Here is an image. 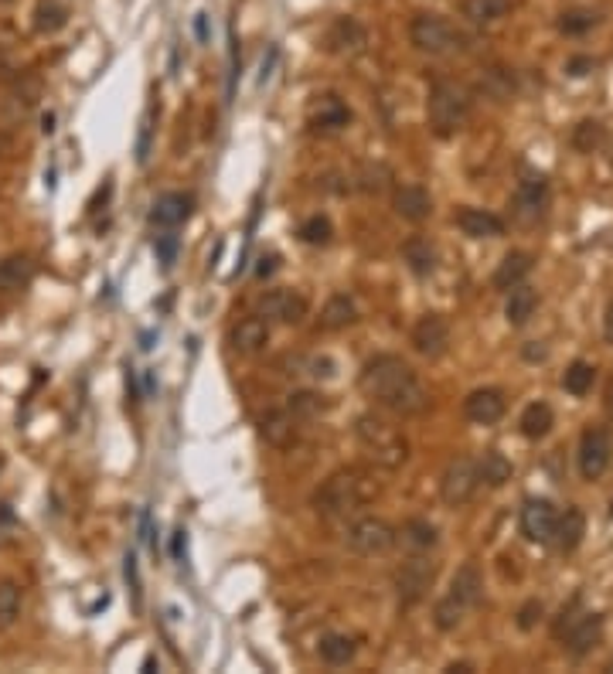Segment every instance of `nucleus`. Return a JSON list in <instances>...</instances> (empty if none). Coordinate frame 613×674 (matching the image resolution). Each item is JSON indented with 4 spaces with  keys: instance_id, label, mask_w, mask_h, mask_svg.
Instances as JSON below:
<instances>
[{
    "instance_id": "1",
    "label": "nucleus",
    "mask_w": 613,
    "mask_h": 674,
    "mask_svg": "<svg viewBox=\"0 0 613 674\" xmlns=\"http://www.w3.org/2000/svg\"><path fill=\"white\" fill-rule=\"evenodd\" d=\"M358 385H361V392L375 405H382V409H389V413L396 415H416L429 405L426 385L419 382V375L398 354H375V358H368Z\"/></svg>"
},
{
    "instance_id": "2",
    "label": "nucleus",
    "mask_w": 613,
    "mask_h": 674,
    "mask_svg": "<svg viewBox=\"0 0 613 674\" xmlns=\"http://www.w3.org/2000/svg\"><path fill=\"white\" fill-rule=\"evenodd\" d=\"M375 497H379V484L365 470L348 467V470L331 474L321 487L314 490V507L327 521H348L358 511H365Z\"/></svg>"
},
{
    "instance_id": "3",
    "label": "nucleus",
    "mask_w": 613,
    "mask_h": 674,
    "mask_svg": "<svg viewBox=\"0 0 613 674\" xmlns=\"http://www.w3.org/2000/svg\"><path fill=\"white\" fill-rule=\"evenodd\" d=\"M429 126L436 137H457L460 130L467 126L471 113H474V99H471V89L460 86L453 78H440L433 89H429Z\"/></svg>"
},
{
    "instance_id": "4",
    "label": "nucleus",
    "mask_w": 613,
    "mask_h": 674,
    "mask_svg": "<svg viewBox=\"0 0 613 674\" xmlns=\"http://www.w3.org/2000/svg\"><path fill=\"white\" fill-rule=\"evenodd\" d=\"M354 436H358V443L365 446L368 457L375 460L379 467H385V470H398L406 463V457H409L406 436L396 426H389L385 419H379V415H358Z\"/></svg>"
},
{
    "instance_id": "5",
    "label": "nucleus",
    "mask_w": 613,
    "mask_h": 674,
    "mask_svg": "<svg viewBox=\"0 0 613 674\" xmlns=\"http://www.w3.org/2000/svg\"><path fill=\"white\" fill-rule=\"evenodd\" d=\"M409 41L426 55H450L463 48V34L440 14H416L409 24Z\"/></svg>"
},
{
    "instance_id": "6",
    "label": "nucleus",
    "mask_w": 613,
    "mask_h": 674,
    "mask_svg": "<svg viewBox=\"0 0 613 674\" xmlns=\"http://www.w3.org/2000/svg\"><path fill=\"white\" fill-rule=\"evenodd\" d=\"M477 487H480V470H477L474 457H453L446 463L444 477H440V497L446 505L460 507L474 501Z\"/></svg>"
},
{
    "instance_id": "7",
    "label": "nucleus",
    "mask_w": 613,
    "mask_h": 674,
    "mask_svg": "<svg viewBox=\"0 0 613 674\" xmlns=\"http://www.w3.org/2000/svg\"><path fill=\"white\" fill-rule=\"evenodd\" d=\"M344 545L358 555H385V551L396 545V528L385 518H375V515H365L358 518L344 532Z\"/></svg>"
},
{
    "instance_id": "8",
    "label": "nucleus",
    "mask_w": 613,
    "mask_h": 674,
    "mask_svg": "<svg viewBox=\"0 0 613 674\" xmlns=\"http://www.w3.org/2000/svg\"><path fill=\"white\" fill-rule=\"evenodd\" d=\"M545 208H549V181L542 174H532L518 184L515 198H511V218L521 229H532L545 218Z\"/></svg>"
},
{
    "instance_id": "9",
    "label": "nucleus",
    "mask_w": 613,
    "mask_h": 674,
    "mask_svg": "<svg viewBox=\"0 0 613 674\" xmlns=\"http://www.w3.org/2000/svg\"><path fill=\"white\" fill-rule=\"evenodd\" d=\"M580 474L582 480H599L613 460V436L603 426H586L580 436Z\"/></svg>"
},
{
    "instance_id": "10",
    "label": "nucleus",
    "mask_w": 613,
    "mask_h": 674,
    "mask_svg": "<svg viewBox=\"0 0 613 674\" xmlns=\"http://www.w3.org/2000/svg\"><path fill=\"white\" fill-rule=\"evenodd\" d=\"M433 579H436V562H429V559H423V555L409 559V562L396 572L398 603H402V606H416V603L429 593Z\"/></svg>"
},
{
    "instance_id": "11",
    "label": "nucleus",
    "mask_w": 613,
    "mask_h": 674,
    "mask_svg": "<svg viewBox=\"0 0 613 674\" xmlns=\"http://www.w3.org/2000/svg\"><path fill=\"white\" fill-rule=\"evenodd\" d=\"M409 341H413L416 354L436 361V358H444V354L450 351V321H446L444 314H423V317L416 321Z\"/></svg>"
},
{
    "instance_id": "12",
    "label": "nucleus",
    "mask_w": 613,
    "mask_h": 674,
    "mask_svg": "<svg viewBox=\"0 0 613 674\" xmlns=\"http://www.w3.org/2000/svg\"><path fill=\"white\" fill-rule=\"evenodd\" d=\"M260 314H262V321L297 327V323L306 317V296L297 290H270L260 300Z\"/></svg>"
},
{
    "instance_id": "13",
    "label": "nucleus",
    "mask_w": 613,
    "mask_h": 674,
    "mask_svg": "<svg viewBox=\"0 0 613 674\" xmlns=\"http://www.w3.org/2000/svg\"><path fill=\"white\" fill-rule=\"evenodd\" d=\"M368 48V31L358 17H337L327 31V51H334L341 59H354Z\"/></svg>"
},
{
    "instance_id": "14",
    "label": "nucleus",
    "mask_w": 613,
    "mask_h": 674,
    "mask_svg": "<svg viewBox=\"0 0 613 674\" xmlns=\"http://www.w3.org/2000/svg\"><path fill=\"white\" fill-rule=\"evenodd\" d=\"M508 402H505V392L501 388H474L471 396L463 398V415L477 423V426H490L505 415Z\"/></svg>"
},
{
    "instance_id": "15",
    "label": "nucleus",
    "mask_w": 613,
    "mask_h": 674,
    "mask_svg": "<svg viewBox=\"0 0 613 674\" xmlns=\"http://www.w3.org/2000/svg\"><path fill=\"white\" fill-rule=\"evenodd\" d=\"M555 507L545 501V497H532V501H525V507H521V532L532 538V542H538V545H545V542H552V532H555Z\"/></svg>"
},
{
    "instance_id": "16",
    "label": "nucleus",
    "mask_w": 613,
    "mask_h": 674,
    "mask_svg": "<svg viewBox=\"0 0 613 674\" xmlns=\"http://www.w3.org/2000/svg\"><path fill=\"white\" fill-rule=\"evenodd\" d=\"M191 212H195V198L191 195L168 191V195H160V198L153 201L151 225H157V229H178V225H184L191 218Z\"/></svg>"
},
{
    "instance_id": "17",
    "label": "nucleus",
    "mask_w": 613,
    "mask_h": 674,
    "mask_svg": "<svg viewBox=\"0 0 613 674\" xmlns=\"http://www.w3.org/2000/svg\"><path fill=\"white\" fill-rule=\"evenodd\" d=\"M392 205H396L398 218H402V222H413V225L426 222L429 214H433V198H429L426 187H419V184H402V187H396Z\"/></svg>"
},
{
    "instance_id": "18",
    "label": "nucleus",
    "mask_w": 613,
    "mask_h": 674,
    "mask_svg": "<svg viewBox=\"0 0 613 674\" xmlns=\"http://www.w3.org/2000/svg\"><path fill=\"white\" fill-rule=\"evenodd\" d=\"M599 637H603V620H599L597 613H586V616H580L566 630V651L572 658H586L599 643Z\"/></svg>"
},
{
    "instance_id": "19",
    "label": "nucleus",
    "mask_w": 613,
    "mask_h": 674,
    "mask_svg": "<svg viewBox=\"0 0 613 674\" xmlns=\"http://www.w3.org/2000/svg\"><path fill=\"white\" fill-rule=\"evenodd\" d=\"M453 222H457L460 232L471 235V239H498V235L505 232V222L494 212H484V208H460V212L453 214Z\"/></svg>"
},
{
    "instance_id": "20",
    "label": "nucleus",
    "mask_w": 613,
    "mask_h": 674,
    "mask_svg": "<svg viewBox=\"0 0 613 674\" xmlns=\"http://www.w3.org/2000/svg\"><path fill=\"white\" fill-rule=\"evenodd\" d=\"M450 597L457 599V603H463L467 610H474L477 603H480V597H484V576H480V569H477L474 562H463V566L453 572V579H450Z\"/></svg>"
},
{
    "instance_id": "21",
    "label": "nucleus",
    "mask_w": 613,
    "mask_h": 674,
    "mask_svg": "<svg viewBox=\"0 0 613 674\" xmlns=\"http://www.w3.org/2000/svg\"><path fill=\"white\" fill-rule=\"evenodd\" d=\"M270 344V321L262 317H245L232 327V348L239 354H260Z\"/></svg>"
},
{
    "instance_id": "22",
    "label": "nucleus",
    "mask_w": 613,
    "mask_h": 674,
    "mask_svg": "<svg viewBox=\"0 0 613 674\" xmlns=\"http://www.w3.org/2000/svg\"><path fill=\"white\" fill-rule=\"evenodd\" d=\"M396 542L402 545V549H409L413 555H423V551H429L436 542H440V532H436V524L426 518H409L402 528L396 532Z\"/></svg>"
},
{
    "instance_id": "23",
    "label": "nucleus",
    "mask_w": 613,
    "mask_h": 674,
    "mask_svg": "<svg viewBox=\"0 0 613 674\" xmlns=\"http://www.w3.org/2000/svg\"><path fill=\"white\" fill-rule=\"evenodd\" d=\"M31 279H34V262H31L28 256L14 252V256H4V260H0V290L4 293L28 290Z\"/></svg>"
},
{
    "instance_id": "24",
    "label": "nucleus",
    "mask_w": 613,
    "mask_h": 674,
    "mask_svg": "<svg viewBox=\"0 0 613 674\" xmlns=\"http://www.w3.org/2000/svg\"><path fill=\"white\" fill-rule=\"evenodd\" d=\"M402 260L416 276H429L436 269V245L429 242L426 235H409L402 242Z\"/></svg>"
},
{
    "instance_id": "25",
    "label": "nucleus",
    "mask_w": 613,
    "mask_h": 674,
    "mask_svg": "<svg viewBox=\"0 0 613 674\" xmlns=\"http://www.w3.org/2000/svg\"><path fill=\"white\" fill-rule=\"evenodd\" d=\"M582 535H586V518H582V511L580 507H566V515L555 518V532H552L559 551H576Z\"/></svg>"
},
{
    "instance_id": "26",
    "label": "nucleus",
    "mask_w": 613,
    "mask_h": 674,
    "mask_svg": "<svg viewBox=\"0 0 613 674\" xmlns=\"http://www.w3.org/2000/svg\"><path fill=\"white\" fill-rule=\"evenodd\" d=\"M260 429L273 446H290L297 440V415L290 409H273L260 419Z\"/></svg>"
},
{
    "instance_id": "27",
    "label": "nucleus",
    "mask_w": 613,
    "mask_h": 674,
    "mask_svg": "<svg viewBox=\"0 0 613 674\" xmlns=\"http://www.w3.org/2000/svg\"><path fill=\"white\" fill-rule=\"evenodd\" d=\"M532 266H535L532 252H508L505 260H501V266H498V273H494V287L498 290L518 287V283H525V276L532 273Z\"/></svg>"
},
{
    "instance_id": "28",
    "label": "nucleus",
    "mask_w": 613,
    "mask_h": 674,
    "mask_svg": "<svg viewBox=\"0 0 613 674\" xmlns=\"http://www.w3.org/2000/svg\"><path fill=\"white\" fill-rule=\"evenodd\" d=\"M354 321H358V306H354L352 296L334 293V296L324 304V310H321V327H324V331H344V327H352Z\"/></svg>"
},
{
    "instance_id": "29",
    "label": "nucleus",
    "mask_w": 613,
    "mask_h": 674,
    "mask_svg": "<svg viewBox=\"0 0 613 674\" xmlns=\"http://www.w3.org/2000/svg\"><path fill=\"white\" fill-rule=\"evenodd\" d=\"M538 306V293L528 290V287H511L508 290V304H505V317L511 327H521V323L532 321V314H535Z\"/></svg>"
},
{
    "instance_id": "30",
    "label": "nucleus",
    "mask_w": 613,
    "mask_h": 674,
    "mask_svg": "<svg viewBox=\"0 0 613 674\" xmlns=\"http://www.w3.org/2000/svg\"><path fill=\"white\" fill-rule=\"evenodd\" d=\"M34 31L38 34H59L65 24H69V4H61V0H38V7H34Z\"/></svg>"
},
{
    "instance_id": "31",
    "label": "nucleus",
    "mask_w": 613,
    "mask_h": 674,
    "mask_svg": "<svg viewBox=\"0 0 613 674\" xmlns=\"http://www.w3.org/2000/svg\"><path fill=\"white\" fill-rule=\"evenodd\" d=\"M24 610V586L14 579H0V630H11Z\"/></svg>"
},
{
    "instance_id": "32",
    "label": "nucleus",
    "mask_w": 613,
    "mask_h": 674,
    "mask_svg": "<svg viewBox=\"0 0 613 674\" xmlns=\"http://www.w3.org/2000/svg\"><path fill=\"white\" fill-rule=\"evenodd\" d=\"M348 120H352V113L337 96H321V103L310 113V123L317 130H341V126H348Z\"/></svg>"
},
{
    "instance_id": "33",
    "label": "nucleus",
    "mask_w": 613,
    "mask_h": 674,
    "mask_svg": "<svg viewBox=\"0 0 613 674\" xmlns=\"http://www.w3.org/2000/svg\"><path fill=\"white\" fill-rule=\"evenodd\" d=\"M552 409L545 405V402H532V405H525V413H521L518 426H521V436L525 440H542V436H549L552 429Z\"/></svg>"
},
{
    "instance_id": "34",
    "label": "nucleus",
    "mask_w": 613,
    "mask_h": 674,
    "mask_svg": "<svg viewBox=\"0 0 613 674\" xmlns=\"http://www.w3.org/2000/svg\"><path fill=\"white\" fill-rule=\"evenodd\" d=\"M354 654H358V643H354L348 633H327L321 641V658H324V664H331V668L352 664Z\"/></svg>"
},
{
    "instance_id": "35",
    "label": "nucleus",
    "mask_w": 613,
    "mask_h": 674,
    "mask_svg": "<svg viewBox=\"0 0 613 674\" xmlns=\"http://www.w3.org/2000/svg\"><path fill=\"white\" fill-rule=\"evenodd\" d=\"M460 11L471 24H494L511 11V0H463Z\"/></svg>"
},
{
    "instance_id": "36",
    "label": "nucleus",
    "mask_w": 613,
    "mask_h": 674,
    "mask_svg": "<svg viewBox=\"0 0 613 674\" xmlns=\"http://www.w3.org/2000/svg\"><path fill=\"white\" fill-rule=\"evenodd\" d=\"M477 470H480V480H484V484H490V487H505L508 480H511V460H508L505 453H498V450H488L484 457L477 460Z\"/></svg>"
},
{
    "instance_id": "37",
    "label": "nucleus",
    "mask_w": 613,
    "mask_h": 674,
    "mask_svg": "<svg viewBox=\"0 0 613 674\" xmlns=\"http://www.w3.org/2000/svg\"><path fill=\"white\" fill-rule=\"evenodd\" d=\"M593 382H597V368L590 361H572L566 368V375H563V388L569 396H586L593 388Z\"/></svg>"
},
{
    "instance_id": "38",
    "label": "nucleus",
    "mask_w": 613,
    "mask_h": 674,
    "mask_svg": "<svg viewBox=\"0 0 613 674\" xmlns=\"http://www.w3.org/2000/svg\"><path fill=\"white\" fill-rule=\"evenodd\" d=\"M597 24H599V14L593 7H572V11H566V14L559 17V31L569 34V38L586 34V31H593Z\"/></svg>"
},
{
    "instance_id": "39",
    "label": "nucleus",
    "mask_w": 613,
    "mask_h": 674,
    "mask_svg": "<svg viewBox=\"0 0 613 674\" xmlns=\"http://www.w3.org/2000/svg\"><path fill=\"white\" fill-rule=\"evenodd\" d=\"M463 616H467V606L457 603L450 593H446L444 599H436V606H433V624H436V630H457Z\"/></svg>"
},
{
    "instance_id": "40",
    "label": "nucleus",
    "mask_w": 613,
    "mask_h": 674,
    "mask_svg": "<svg viewBox=\"0 0 613 674\" xmlns=\"http://www.w3.org/2000/svg\"><path fill=\"white\" fill-rule=\"evenodd\" d=\"M480 89L488 92L490 99H498V103H505L508 96L515 92V76H511L508 68H488V72L480 76Z\"/></svg>"
},
{
    "instance_id": "41",
    "label": "nucleus",
    "mask_w": 613,
    "mask_h": 674,
    "mask_svg": "<svg viewBox=\"0 0 613 674\" xmlns=\"http://www.w3.org/2000/svg\"><path fill=\"white\" fill-rule=\"evenodd\" d=\"M331 235H334V225H331V218H324V214H310L304 225H300V239H304L306 245H327Z\"/></svg>"
},
{
    "instance_id": "42",
    "label": "nucleus",
    "mask_w": 613,
    "mask_h": 674,
    "mask_svg": "<svg viewBox=\"0 0 613 674\" xmlns=\"http://www.w3.org/2000/svg\"><path fill=\"white\" fill-rule=\"evenodd\" d=\"M603 143V126L597 120H582L576 130H572V147L580 153H593Z\"/></svg>"
},
{
    "instance_id": "43",
    "label": "nucleus",
    "mask_w": 613,
    "mask_h": 674,
    "mask_svg": "<svg viewBox=\"0 0 613 674\" xmlns=\"http://www.w3.org/2000/svg\"><path fill=\"white\" fill-rule=\"evenodd\" d=\"M297 419H310V415H321L324 409H327V402H324V396H317V392H297V396H290V405H287Z\"/></svg>"
},
{
    "instance_id": "44",
    "label": "nucleus",
    "mask_w": 613,
    "mask_h": 674,
    "mask_svg": "<svg viewBox=\"0 0 613 674\" xmlns=\"http://www.w3.org/2000/svg\"><path fill=\"white\" fill-rule=\"evenodd\" d=\"M542 613H545V606H542L538 599H528L518 610V630H535L538 620H542Z\"/></svg>"
},
{
    "instance_id": "45",
    "label": "nucleus",
    "mask_w": 613,
    "mask_h": 674,
    "mask_svg": "<svg viewBox=\"0 0 613 674\" xmlns=\"http://www.w3.org/2000/svg\"><path fill=\"white\" fill-rule=\"evenodd\" d=\"M153 249H157V260L170 269V266H174V260H178V235H157Z\"/></svg>"
},
{
    "instance_id": "46",
    "label": "nucleus",
    "mask_w": 613,
    "mask_h": 674,
    "mask_svg": "<svg viewBox=\"0 0 613 674\" xmlns=\"http://www.w3.org/2000/svg\"><path fill=\"white\" fill-rule=\"evenodd\" d=\"M126 566H123V572H126V582H130V593H133V606L140 610V576H137V555H126L123 559Z\"/></svg>"
},
{
    "instance_id": "47",
    "label": "nucleus",
    "mask_w": 613,
    "mask_h": 674,
    "mask_svg": "<svg viewBox=\"0 0 613 674\" xmlns=\"http://www.w3.org/2000/svg\"><path fill=\"white\" fill-rule=\"evenodd\" d=\"M361 178H365V184H361V187L379 195V191H385V184H389V181H385V178H389V170H385V168H365V174H361Z\"/></svg>"
},
{
    "instance_id": "48",
    "label": "nucleus",
    "mask_w": 613,
    "mask_h": 674,
    "mask_svg": "<svg viewBox=\"0 0 613 674\" xmlns=\"http://www.w3.org/2000/svg\"><path fill=\"white\" fill-rule=\"evenodd\" d=\"M14 511H11V505H0V545H7L11 542V532H14Z\"/></svg>"
},
{
    "instance_id": "49",
    "label": "nucleus",
    "mask_w": 613,
    "mask_h": 674,
    "mask_svg": "<svg viewBox=\"0 0 613 674\" xmlns=\"http://www.w3.org/2000/svg\"><path fill=\"white\" fill-rule=\"evenodd\" d=\"M593 65H597V61H593V59H586V55H580V59H569L566 72H569V76H576V78H580V76H586V72H593Z\"/></svg>"
},
{
    "instance_id": "50",
    "label": "nucleus",
    "mask_w": 613,
    "mask_h": 674,
    "mask_svg": "<svg viewBox=\"0 0 613 674\" xmlns=\"http://www.w3.org/2000/svg\"><path fill=\"white\" fill-rule=\"evenodd\" d=\"M170 555H174V562H181L184 559V528H178L174 538H170Z\"/></svg>"
},
{
    "instance_id": "51",
    "label": "nucleus",
    "mask_w": 613,
    "mask_h": 674,
    "mask_svg": "<svg viewBox=\"0 0 613 674\" xmlns=\"http://www.w3.org/2000/svg\"><path fill=\"white\" fill-rule=\"evenodd\" d=\"M603 337H607V344H613V300L603 310Z\"/></svg>"
},
{
    "instance_id": "52",
    "label": "nucleus",
    "mask_w": 613,
    "mask_h": 674,
    "mask_svg": "<svg viewBox=\"0 0 613 674\" xmlns=\"http://www.w3.org/2000/svg\"><path fill=\"white\" fill-rule=\"evenodd\" d=\"M525 358H528V361H542V358H545V348H542L538 341H532V344L525 348Z\"/></svg>"
},
{
    "instance_id": "53",
    "label": "nucleus",
    "mask_w": 613,
    "mask_h": 674,
    "mask_svg": "<svg viewBox=\"0 0 613 674\" xmlns=\"http://www.w3.org/2000/svg\"><path fill=\"white\" fill-rule=\"evenodd\" d=\"M195 34H198V41H205V38H208V21H205V14L195 17Z\"/></svg>"
},
{
    "instance_id": "54",
    "label": "nucleus",
    "mask_w": 613,
    "mask_h": 674,
    "mask_svg": "<svg viewBox=\"0 0 613 674\" xmlns=\"http://www.w3.org/2000/svg\"><path fill=\"white\" fill-rule=\"evenodd\" d=\"M603 405H607V415H610V423H613V378H610V385H607V398H603Z\"/></svg>"
},
{
    "instance_id": "55",
    "label": "nucleus",
    "mask_w": 613,
    "mask_h": 674,
    "mask_svg": "<svg viewBox=\"0 0 613 674\" xmlns=\"http://www.w3.org/2000/svg\"><path fill=\"white\" fill-rule=\"evenodd\" d=\"M273 269H276V260H273V256H270V260H262V266H260V269H256V273H260V276H270V273H273Z\"/></svg>"
},
{
    "instance_id": "56",
    "label": "nucleus",
    "mask_w": 613,
    "mask_h": 674,
    "mask_svg": "<svg viewBox=\"0 0 613 674\" xmlns=\"http://www.w3.org/2000/svg\"><path fill=\"white\" fill-rule=\"evenodd\" d=\"M446 671H450V674H471V671H474V664H450Z\"/></svg>"
},
{
    "instance_id": "57",
    "label": "nucleus",
    "mask_w": 613,
    "mask_h": 674,
    "mask_svg": "<svg viewBox=\"0 0 613 674\" xmlns=\"http://www.w3.org/2000/svg\"><path fill=\"white\" fill-rule=\"evenodd\" d=\"M4 153H11V137L0 130V157H4Z\"/></svg>"
},
{
    "instance_id": "58",
    "label": "nucleus",
    "mask_w": 613,
    "mask_h": 674,
    "mask_svg": "<svg viewBox=\"0 0 613 674\" xmlns=\"http://www.w3.org/2000/svg\"><path fill=\"white\" fill-rule=\"evenodd\" d=\"M41 130H45V133H51V130H55V116H51V113L45 116V126H41Z\"/></svg>"
},
{
    "instance_id": "59",
    "label": "nucleus",
    "mask_w": 613,
    "mask_h": 674,
    "mask_svg": "<svg viewBox=\"0 0 613 674\" xmlns=\"http://www.w3.org/2000/svg\"><path fill=\"white\" fill-rule=\"evenodd\" d=\"M0 470H4V453H0Z\"/></svg>"
},
{
    "instance_id": "60",
    "label": "nucleus",
    "mask_w": 613,
    "mask_h": 674,
    "mask_svg": "<svg viewBox=\"0 0 613 674\" xmlns=\"http://www.w3.org/2000/svg\"><path fill=\"white\" fill-rule=\"evenodd\" d=\"M0 4H11V0H0Z\"/></svg>"
},
{
    "instance_id": "61",
    "label": "nucleus",
    "mask_w": 613,
    "mask_h": 674,
    "mask_svg": "<svg viewBox=\"0 0 613 674\" xmlns=\"http://www.w3.org/2000/svg\"><path fill=\"white\" fill-rule=\"evenodd\" d=\"M610 518H613V505H610Z\"/></svg>"
}]
</instances>
